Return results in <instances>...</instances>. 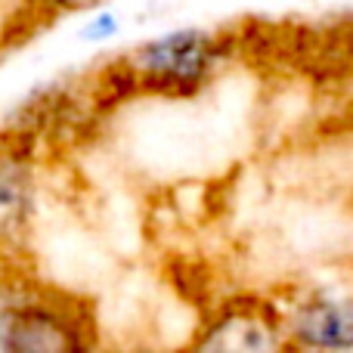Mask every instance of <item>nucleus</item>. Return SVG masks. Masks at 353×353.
I'll use <instances>...</instances> for the list:
<instances>
[{
    "mask_svg": "<svg viewBox=\"0 0 353 353\" xmlns=\"http://www.w3.org/2000/svg\"><path fill=\"white\" fill-rule=\"evenodd\" d=\"M115 28H118L115 16H109V12H103V16H99L97 22L90 25V34H93V37H112V34H115Z\"/></svg>",
    "mask_w": 353,
    "mask_h": 353,
    "instance_id": "nucleus-5",
    "label": "nucleus"
},
{
    "mask_svg": "<svg viewBox=\"0 0 353 353\" xmlns=\"http://www.w3.org/2000/svg\"><path fill=\"white\" fill-rule=\"evenodd\" d=\"M226 59V41L201 28H183L137 47L128 59L130 78L155 90L189 93Z\"/></svg>",
    "mask_w": 353,
    "mask_h": 353,
    "instance_id": "nucleus-1",
    "label": "nucleus"
},
{
    "mask_svg": "<svg viewBox=\"0 0 353 353\" xmlns=\"http://www.w3.org/2000/svg\"><path fill=\"white\" fill-rule=\"evenodd\" d=\"M6 332H10V347H25V350H59L78 344L72 335V325L59 313L37 304L12 307Z\"/></svg>",
    "mask_w": 353,
    "mask_h": 353,
    "instance_id": "nucleus-4",
    "label": "nucleus"
},
{
    "mask_svg": "<svg viewBox=\"0 0 353 353\" xmlns=\"http://www.w3.org/2000/svg\"><path fill=\"white\" fill-rule=\"evenodd\" d=\"M282 335L298 347L350 350L353 347V288L319 285L298 298L279 319Z\"/></svg>",
    "mask_w": 353,
    "mask_h": 353,
    "instance_id": "nucleus-2",
    "label": "nucleus"
},
{
    "mask_svg": "<svg viewBox=\"0 0 353 353\" xmlns=\"http://www.w3.org/2000/svg\"><path fill=\"white\" fill-rule=\"evenodd\" d=\"M34 211V180L22 152L0 155V239H19Z\"/></svg>",
    "mask_w": 353,
    "mask_h": 353,
    "instance_id": "nucleus-3",
    "label": "nucleus"
}]
</instances>
